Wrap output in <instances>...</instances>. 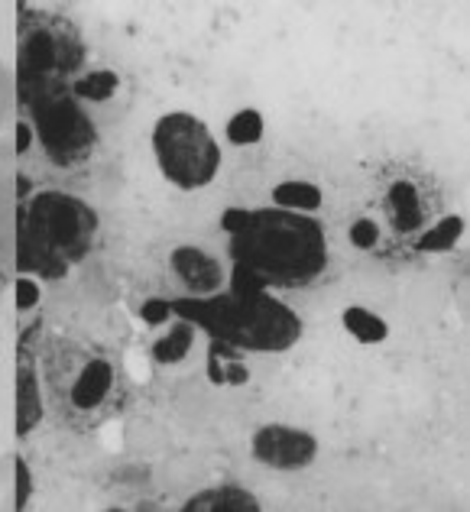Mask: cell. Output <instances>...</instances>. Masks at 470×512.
<instances>
[{
	"mask_svg": "<svg viewBox=\"0 0 470 512\" xmlns=\"http://www.w3.org/2000/svg\"><path fill=\"white\" fill-rule=\"evenodd\" d=\"M17 487H20V496H17V506L26 503V496H30V474H26L23 461H17Z\"/></svg>",
	"mask_w": 470,
	"mask_h": 512,
	"instance_id": "23",
	"label": "cell"
},
{
	"mask_svg": "<svg viewBox=\"0 0 470 512\" xmlns=\"http://www.w3.org/2000/svg\"><path fill=\"white\" fill-rule=\"evenodd\" d=\"M169 305L172 315L192 321V325L205 328L214 341H224L237 350L276 354L302 338V321L295 318L292 308L273 299L263 289V282L240 263H234L231 292L195 295V299H176Z\"/></svg>",
	"mask_w": 470,
	"mask_h": 512,
	"instance_id": "2",
	"label": "cell"
},
{
	"mask_svg": "<svg viewBox=\"0 0 470 512\" xmlns=\"http://www.w3.org/2000/svg\"><path fill=\"white\" fill-rule=\"evenodd\" d=\"M263 137V117L247 107V111H240L231 117V124H227V140L237 143V146H250V143H260Z\"/></svg>",
	"mask_w": 470,
	"mask_h": 512,
	"instance_id": "18",
	"label": "cell"
},
{
	"mask_svg": "<svg viewBox=\"0 0 470 512\" xmlns=\"http://www.w3.org/2000/svg\"><path fill=\"white\" fill-rule=\"evenodd\" d=\"M321 188L312 185V182H282L273 188V201H276V208H286V211H315L321 208Z\"/></svg>",
	"mask_w": 470,
	"mask_h": 512,
	"instance_id": "13",
	"label": "cell"
},
{
	"mask_svg": "<svg viewBox=\"0 0 470 512\" xmlns=\"http://www.w3.org/2000/svg\"><path fill=\"white\" fill-rule=\"evenodd\" d=\"M318 441L312 431L289 425H263L253 435V457L273 470H302L315 461Z\"/></svg>",
	"mask_w": 470,
	"mask_h": 512,
	"instance_id": "7",
	"label": "cell"
},
{
	"mask_svg": "<svg viewBox=\"0 0 470 512\" xmlns=\"http://www.w3.org/2000/svg\"><path fill=\"white\" fill-rule=\"evenodd\" d=\"M221 227L231 234V260L247 266L263 289L308 286L328 266L325 227L308 214L286 208H231L221 214Z\"/></svg>",
	"mask_w": 470,
	"mask_h": 512,
	"instance_id": "1",
	"label": "cell"
},
{
	"mask_svg": "<svg viewBox=\"0 0 470 512\" xmlns=\"http://www.w3.org/2000/svg\"><path fill=\"white\" fill-rule=\"evenodd\" d=\"M26 409H30V419L36 425L39 422V399H36V380L30 370L20 373V419L26 415Z\"/></svg>",
	"mask_w": 470,
	"mask_h": 512,
	"instance_id": "19",
	"label": "cell"
},
{
	"mask_svg": "<svg viewBox=\"0 0 470 512\" xmlns=\"http://www.w3.org/2000/svg\"><path fill=\"white\" fill-rule=\"evenodd\" d=\"M169 315H172V305L163 302V299H150L140 308V318L146 321V325H163Z\"/></svg>",
	"mask_w": 470,
	"mask_h": 512,
	"instance_id": "21",
	"label": "cell"
},
{
	"mask_svg": "<svg viewBox=\"0 0 470 512\" xmlns=\"http://www.w3.org/2000/svg\"><path fill=\"white\" fill-rule=\"evenodd\" d=\"M376 240H380V227H376L373 221H354V227H351V244L357 250L376 247Z\"/></svg>",
	"mask_w": 470,
	"mask_h": 512,
	"instance_id": "20",
	"label": "cell"
},
{
	"mask_svg": "<svg viewBox=\"0 0 470 512\" xmlns=\"http://www.w3.org/2000/svg\"><path fill=\"white\" fill-rule=\"evenodd\" d=\"M153 150L163 175L179 188H205L221 166L211 130L192 114H166L153 130Z\"/></svg>",
	"mask_w": 470,
	"mask_h": 512,
	"instance_id": "5",
	"label": "cell"
},
{
	"mask_svg": "<svg viewBox=\"0 0 470 512\" xmlns=\"http://www.w3.org/2000/svg\"><path fill=\"white\" fill-rule=\"evenodd\" d=\"M85 52L75 39L56 30H33L20 49V85L43 82V78H65L82 65Z\"/></svg>",
	"mask_w": 470,
	"mask_h": 512,
	"instance_id": "6",
	"label": "cell"
},
{
	"mask_svg": "<svg viewBox=\"0 0 470 512\" xmlns=\"http://www.w3.org/2000/svg\"><path fill=\"white\" fill-rule=\"evenodd\" d=\"M39 302V289H36V282H30V279H20L17 282V308H33Z\"/></svg>",
	"mask_w": 470,
	"mask_h": 512,
	"instance_id": "22",
	"label": "cell"
},
{
	"mask_svg": "<svg viewBox=\"0 0 470 512\" xmlns=\"http://www.w3.org/2000/svg\"><path fill=\"white\" fill-rule=\"evenodd\" d=\"M192 341H195V325L192 321H182V325H176L163 341L153 344V357L159 363H179L185 360V354L192 350Z\"/></svg>",
	"mask_w": 470,
	"mask_h": 512,
	"instance_id": "15",
	"label": "cell"
},
{
	"mask_svg": "<svg viewBox=\"0 0 470 512\" xmlns=\"http://www.w3.org/2000/svg\"><path fill=\"white\" fill-rule=\"evenodd\" d=\"M461 234H464V221L458 218V214H451V218H445L441 221L435 231H428L425 237H419V247L422 253H432V250H451L454 244L461 240Z\"/></svg>",
	"mask_w": 470,
	"mask_h": 512,
	"instance_id": "17",
	"label": "cell"
},
{
	"mask_svg": "<svg viewBox=\"0 0 470 512\" xmlns=\"http://www.w3.org/2000/svg\"><path fill=\"white\" fill-rule=\"evenodd\" d=\"M344 328L364 344H380V341H386V334H389L383 318H376L373 312H367V308H357V305L344 312Z\"/></svg>",
	"mask_w": 470,
	"mask_h": 512,
	"instance_id": "14",
	"label": "cell"
},
{
	"mask_svg": "<svg viewBox=\"0 0 470 512\" xmlns=\"http://www.w3.org/2000/svg\"><path fill=\"white\" fill-rule=\"evenodd\" d=\"M188 512H257L260 509V500H253L247 490L240 487H218V490H205L192 496V500L185 503Z\"/></svg>",
	"mask_w": 470,
	"mask_h": 512,
	"instance_id": "10",
	"label": "cell"
},
{
	"mask_svg": "<svg viewBox=\"0 0 470 512\" xmlns=\"http://www.w3.org/2000/svg\"><path fill=\"white\" fill-rule=\"evenodd\" d=\"M237 347L231 344H224V341H214L211 344V354H208V376H211V383H218V386H240V383H247L250 380V373L247 367L240 363V357L234 354Z\"/></svg>",
	"mask_w": 470,
	"mask_h": 512,
	"instance_id": "11",
	"label": "cell"
},
{
	"mask_svg": "<svg viewBox=\"0 0 470 512\" xmlns=\"http://www.w3.org/2000/svg\"><path fill=\"white\" fill-rule=\"evenodd\" d=\"M26 146H30V127H26V124H17V150L26 153Z\"/></svg>",
	"mask_w": 470,
	"mask_h": 512,
	"instance_id": "24",
	"label": "cell"
},
{
	"mask_svg": "<svg viewBox=\"0 0 470 512\" xmlns=\"http://www.w3.org/2000/svg\"><path fill=\"white\" fill-rule=\"evenodd\" d=\"M117 85L120 82H117L114 72H91L85 78H78V82L72 85V94L82 101H107V98H114Z\"/></svg>",
	"mask_w": 470,
	"mask_h": 512,
	"instance_id": "16",
	"label": "cell"
},
{
	"mask_svg": "<svg viewBox=\"0 0 470 512\" xmlns=\"http://www.w3.org/2000/svg\"><path fill=\"white\" fill-rule=\"evenodd\" d=\"M389 205H393V218H396V231L399 234H412L422 227V208H419V192L409 182H396L389 188Z\"/></svg>",
	"mask_w": 470,
	"mask_h": 512,
	"instance_id": "12",
	"label": "cell"
},
{
	"mask_svg": "<svg viewBox=\"0 0 470 512\" xmlns=\"http://www.w3.org/2000/svg\"><path fill=\"white\" fill-rule=\"evenodd\" d=\"M20 94L30 104L33 130L52 163L75 166L88 159L94 140H98V130L91 127L88 114L78 107L65 78H43V82L20 85Z\"/></svg>",
	"mask_w": 470,
	"mask_h": 512,
	"instance_id": "4",
	"label": "cell"
},
{
	"mask_svg": "<svg viewBox=\"0 0 470 512\" xmlns=\"http://www.w3.org/2000/svg\"><path fill=\"white\" fill-rule=\"evenodd\" d=\"M172 269H176V276L195 295H214V289L224 282L218 260H211V256L198 247H179L172 253Z\"/></svg>",
	"mask_w": 470,
	"mask_h": 512,
	"instance_id": "8",
	"label": "cell"
},
{
	"mask_svg": "<svg viewBox=\"0 0 470 512\" xmlns=\"http://www.w3.org/2000/svg\"><path fill=\"white\" fill-rule=\"evenodd\" d=\"M111 380H114L111 363H107V360H91L88 367L82 370V376H78L75 389H72L75 409L88 412L94 406H101L104 396H107V389H111Z\"/></svg>",
	"mask_w": 470,
	"mask_h": 512,
	"instance_id": "9",
	"label": "cell"
},
{
	"mask_svg": "<svg viewBox=\"0 0 470 512\" xmlns=\"http://www.w3.org/2000/svg\"><path fill=\"white\" fill-rule=\"evenodd\" d=\"M94 234H98V214L82 198L65 192H39L23 211L17 263L23 273L59 282L88 256Z\"/></svg>",
	"mask_w": 470,
	"mask_h": 512,
	"instance_id": "3",
	"label": "cell"
}]
</instances>
